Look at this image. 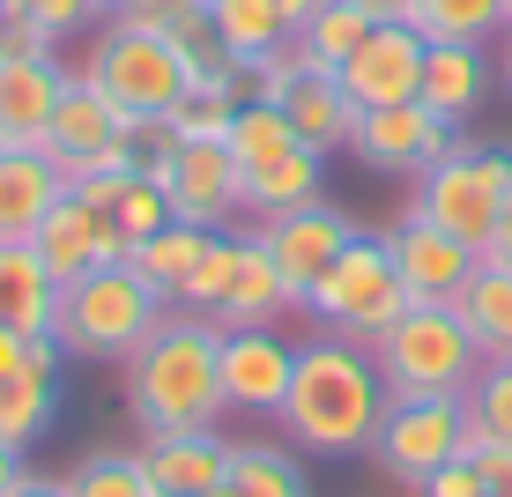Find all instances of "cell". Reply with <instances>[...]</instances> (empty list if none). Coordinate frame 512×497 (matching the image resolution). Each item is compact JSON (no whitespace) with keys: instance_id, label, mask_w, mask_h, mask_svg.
<instances>
[{"instance_id":"cell-16","label":"cell","mask_w":512,"mask_h":497,"mask_svg":"<svg viewBox=\"0 0 512 497\" xmlns=\"http://www.w3.org/2000/svg\"><path fill=\"white\" fill-rule=\"evenodd\" d=\"M290 371H297V342L282 327H238L223 334V401L238 416H275L290 401Z\"/></svg>"},{"instance_id":"cell-17","label":"cell","mask_w":512,"mask_h":497,"mask_svg":"<svg viewBox=\"0 0 512 497\" xmlns=\"http://www.w3.org/2000/svg\"><path fill=\"white\" fill-rule=\"evenodd\" d=\"M386 253H394V268H401V282H409L416 305H453V297H461V282L483 268V253H475V245L446 238L438 223L409 216V208H401V223L386 230Z\"/></svg>"},{"instance_id":"cell-4","label":"cell","mask_w":512,"mask_h":497,"mask_svg":"<svg viewBox=\"0 0 512 497\" xmlns=\"http://www.w3.org/2000/svg\"><path fill=\"white\" fill-rule=\"evenodd\" d=\"M82 82L119 104L127 119H171L179 112V97L193 90V60L186 45L171 38V30H149V23H127V15H104L90 52H82L75 67Z\"/></svg>"},{"instance_id":"cell-46","label":"cell","mask_w":512,"mask_h":497,"mask_svg":"<svg viewBox=\"0 0 512 497\" xmlns=\"http://www.w3.org/2000/svg\"><path fill=\"white\" fill-rule=\"evenodd\" d=\"M275 8H282V23H290V30H305V23H312V8H320V0H275Z\"/></svg>"},{"instance_id":"cell-39","label":"cell","mask_w":512,"mask_h":497,"mask_svg":"<svg viewBox=\"0 0 512 497\" xmlns=\"http://www.w3.org/2000/svg\"><path fill=\"white\" fill-rule=\"evenodd\" d=\"M468 453H475V475H483V497H512V446L468 438Z\"/></svg>"},{"instance_id":"cell-10","label":"cell","mask_w":512,"mask_h":497,"mask_svg":"<svg viewBox=\"0 0 512 497\" xmlns=\"http://www.w3.org/2000/svg\"><path fill=\"white\" fill-rule=\"evenodd\" d=\"M461 453H468V401H386L379 438H372L379 475L423 490L446 460H461Z\"/></svg>"},{"instance_id":"cell-43","label":"cell","mask_w":512,"mask_h":497,"mask_svg":"<svg viewBox=\"0 0 512 497\" xmlns=\"http://www.w3.org/2000/svg\"><path fill=\"white\" fill-rule=\"evenodd\" d=\"M15 497H75V490H67V475H38L30 468L23 483H15Z\"/></svg>"},{"instance_id":"cell-32","label":"cell","mask_w":512,"mask_h":497,"mask_svg":"<svg viewBox=\"0 0 512 497\" xmlns=\"http://www.w3.org/2000/svg\"><path fill=\"white\" fill-rule=\"evenodd\" d=\"M364 38H372V15L349 8V0H320V8H312V23L297 30L305 60H312V67H327V75H342V60H349V52H357Z\"/></svg>"},{"instance_id":"cell-8","label":"cell","mask_w":512,"mask_h":497,"mask_svg":"<svg viewBox=\"0 0 512 497\" xmlns=\"http://www.w3.org/2000/svg\"><path fill=\"white\" fill-rule=\"evenodd\" d=\"M409 282H401L394 253H386V230H357V238L334 253V268L312 282L305 312L320 319V334H342V342H364L372 349L401 312H409Z\"/></svg>"},{"instance_id":"cell-19","label":"cell","mask_w":512,"mask_h":497,"mask_svg":"<svg viewBox=\"0 0 512 497\" xmlns=\"http://www.w3.org/2000/svg\"><path fill=\"white\" fill-rule=\"evenodd\" d=\"M60 342H38V357L30 371H15V379H0V446L8 453H38L52 438V423H60Z\"/></svg>"},{"instance_id":"cell-18","label":"cell","mask_w":512,"mask_h":497,"mask_svg":"<svg viewBox=\"0 0 512 497\" xmlns=\"http://www.w3.org/2000/svg\"><path fill=\"white\" fill-rule=\"evenodd\" d=\"M75 67L60 52H38V60H0V149H38L52 127V104L67 97Z\"/></svg>"},{"instance_id":"cell-21","label":"cell","mask_w":512,"mask_h":497,"mask_svg":"<svg viewBox=\"0 0 512 497\" xmlns=\"http://www.w3.org/2000/svg\"><path fill=\"white\" fill-rule=\"evenodd\" d=\"M141 475H149L156 497H208L223 483V460H231V438L223 431H164L141 438Z\"/></svg>"},{"instance_id":"cell-47","label":"cell","mask_w":512,"mask_h":497,"mask_svg":"<svg viewBox=\"0 0 512 497\" xmlns=\"http://www.w3.org/2000/svg\"><path fill=\"white\" fill-rule=\"evenodd\" d=\"M498 38H505V45H498V82H505V90H512V23L498 30Z\"/></svg>"},{"instance_id":"cell-1","label":"cell","mask_w":512,"mask_h":497,"mask_svg":"<svg viewBox=\"0 0 512 497\" xmlns=\"http://www.w3.org/2000/svg\"><path fill=\"white\" fill-rule=\"evenodd\" d=\"M119 401H127L141 438L216 431L231 416V401H223V327L186 312V305H171L164 327L119 364Z\"/></svg>"},{"instance_id":"cell-51","label":"cell","mask_w":512,"mask_h":497,"mask_svg":"<svg viewBox=\"0 0 512 497\" xmlns=\"http://www.w3.org/2000/svg\"><path fill=\"white\" fill-rule=\"evenodd\" d=\"M505 23H512V0H505Z\"/></svg>"},{"instance_id":"cell-5","label":"cell","mask_w":512,"mask_h":497,"mask_svg":"<svg viewBox=\"0 0 512 497\" xmlns=\"http://www.w3.org/2000/svg\"><path fill=\"white\" fill-rule=\"evenodd\" d=\"M372 364L386 379V401H461L483 371V349L468 342L453 305H409L372 342Z\"/></svg>"},{"instance_id":"cell-27","label":"cell","mask_w":512,"mask_h":497,"mask_svg":"<svg viewBox=\"0 0 512 497\" xmlns=\"http://www.w3.org/2000/svg\"><path fill=\"white\" fill-rule=\"evenodd\" d=\"M75 193H82L90 208H104V216H112V230L127 238V253H134L141 238H156L164 223H179V216H171V193L156 186L149 171H119V179H90V186H75Z\"/></svg>"},{"instance_id":"cell-3","label":"cell","mask_w":512,"mask_h":497,"mask_svg":"<svg viewBox=\"0 0 512 497\" xmlns=\"http://www.w3.org/2000/svg\"><path fill=\"white\" fill-rule=\"evenodd\" d=\"M164 312H171V297L156 282H141L134 260H112V268H90L82 282L60 290L52 342H60L67 364H127L164 327Z\"/></svg>"},{"instance_id":"cell-7","label":"cell","mask_w":512,"mask_h":497,"mask_svg":"<svg viewBox=\"0 0 512 497\" xmlns=\"http://www.w3.org/2000/svg\"><path fill=\"white\" fill-rule=\"evenodd\" d=\"M231 156H238V186H245V216H282V208H305L327 193V156L312 149L275 104H238L231 119Z\"/></svg>"},{"instance_id":"cell-44","label":"cell","mask_w":512,"mask_h":497,"mask_svg":"<svg viewBox=\"0 0 512 497\" xmlns=\"http://www.w3.org/2000/svg\"><path fill=\"white\" fill-rule=\"evenodd\" d=\"M23 475H30V453H8V446H0V497H15Z\"/></svg>"},{"instance_id":"cell-33","label":"cell","mask_w":512,"mask_h":497,"mask_svg":"<svg viewBox=\"0 0 512 497\" xmlns=\"http://www.w3.org/2000/svg\"><path fill=\"white\" fill-rule=\"evenodd\" d=\"M67 490L75 497H156L134 446H90L75 468H67Z\"/></svg>"},{"instance_id":"cell-45","label":"cell","mask_w":512,"mask_h":497,"mask_svg":"<svg viewBox=\"0 0 512 497\" xmlns=\"http://www.w3.org/2000/svg\"><path fill=\"white\" fill-rule=\"evenodd\" d=\"M483 260H498V268H512V201H505V216H498V238H490V253Z\"/></svg>"},{"instance_id":"cell-42","label":"cell","mask_w":512,"mask_h":497,"mask_svg":"<svg viewBox=\"0 0 512 497\" xmlns=\"http://www.w3.org/2000/svg\"><path fill=\"white\" fill-rule=\"evenodd\" d=\"M349 8H364L372 23H409V15H416V0H349Z\"/></svg>"},{"instance_id":"cell-31","label":"cell","mask_w":512,"mask_h":497,"mask_svg":"<svg viewBox=\"0 0 512 497\" xmlns=\"http://www.w3.org/2000/svg\"><path fill=\"white\" fill-rule=\"evenodd\" d=\"M409 23L431 45H490L505 30V0H416Z\"/></svg>"},{"instance_id":"cell-14","label":"cell","mask_w":512,"mask_h":497,"mask_svg":"<svg viewBox=\"0 0 512 497\" xmlns=\"http://www.w3.org/2000/svg\"><path fill=\"white\" fill-rule=\"evenodd\" d=\"M30 253H38L45 268H52V282L67 290V282H82L90 268H112V260H127V238L112 230V216H104V208H90L75 186H67L60 201L45 208V223L30 230Z\"/></svg>"},{"instance_id":"cell-34","label":"cell","mask_w":512,"mask_h":497,"mask_svg":"<svg viewBox=\"0 0 512 497\" xmlns=\"http://www.w3.org/2000/svg\"><path fill=\"white\" fill-rule=\"evenodd\" d=\"M461 401H468V438H498V446H512V357L483 364Z\"/></svg>"},{"instance_id":"cell-22","label":"cell","mask_w":512,"mask_h":497,"mask_svg":"<svg viewBox=\"0 0 512 497\" xmlns=\"http://www.w3.org/2000/svg\"><path fill=\"white\" fill-rule=\"evenodd\" d=\"M275 112L290 119V127L305 134V141H312L320 156L349 149V127H357V104L342 97V75H327V67H297V75L282 82Z\"/></svg>"},{"instance_id":"cell-41","label":"cell","mask_w":512,"mask_h":497,"mask_svg":"<svg viewBox=\"0 0 512 497\" xmlns=\"http://www.w3.org/2000/svg\"><path fill=\"white\" fill-rule=\"evenodd\" d=\"M38 342H45V334H15V327H0V379L30 371V357H38Z\"/></svg>"},{"instance_id":"cell-50","label":"cell","mask_w":512,"mask_h":497,"mask_svg":"<svg viewBox=\"0 0 512 497\" xmlns=\"http://www.w3.org/2000/svg\"><path fill=\"white\" fill-rule=\"evenodd\" d=\"M208 497H231V490H223V483H216V490H208Z\"/></svg>"},{"instance_id":"cell-24","label":"cell","mask_w":512,"mask_h":497,"mask_svg":"<svg viewBox=\"0 0 512 497\" xmlns=\"http://www.w3.org/2000/svg\"><path fill=\"white\" fill-rule=\"evenodd\" d=\"M223 490L231 497H312V475L290 438H231Z\"/></svg>"},{"instance_id":"cell-20","label":"cell","mask_w":512,"mask_h":497,"mask_svg":"<svg viewBox=\"0 0 512 497\" xmlns=\"http://www.w3.org/2000/svg\"><path fill=\"white\" fill-rule=\"evenodd\" d=\"M282 312H297V305H290V290H282L268 245H260L253 230H238L231 275H223V290H216V305H208V319H216L223 334H238V327H282Z\"/></svg>"},{"instance_id":"cell-12","label":"cell","mask_w":512,"mask_h":497,"mask_svg":"<svg viewBox=\"0 0 512 497\" xmlns=\"http://www.w3.org/2000/svg\"><path fill=\"white\" fill-rule=\"evenodd\" d=\"M253 238L268 245V260H275V275H282V290H290V305L305 312V297H312V282H320L334 268V253H342L349 238H357V223L342 216V208L327 201H305V208H282V216H260L253 223Z\"/></svg>"},{"instance_id":"cell-25","label":"cell","mask_w":512,"mask_h":497,"mask_svg":"<svg viewBox=\"0 0 512 497\" xmlns=\"http://www.w3.org/2000/svg\"><path fill=\"white\" fill-rule=\"evenodd\" d=\"M431 112H446L453 127H468L490 97V60L483 45H431L423 52V90H416Z\"/></svg>"},{"instance_id":"cell-15","label":"cell","mask_w":512,"mask_h":497,"mask_svg":"<svg viewBox=\"0 0 512 497\" xmlns=\"http://www.w3.org/2000/svg\"><path fill=\"white\" fill-rule=\"evenodd\" d=\"M423 38L416 23H372V38L342 60V97L357 104V112H372V104H409L423 90Z\"/></svg>"},{"instance_id":"cell-37","label":"cell","mask_w":512,"mask_h":497,"mask_svg":"<svg viewBox=\"0 0 512 497\" xmlns=\"http://www.w3.org/2000/svg\"><path fill=\"white\" fill-rule=\"evenodd\" d=\"M112 15H127V23H149V30H171V23H193V15H208V0H119Z\"/></svg>"},{"instance_id":"cell-40","label":"cell","mask_w":512,"mask_h":497,"mask_svg":"<svg viewBox=\"0 0 512 497\" xmlns=\"http://www.w3.org/2000/svg\"><path fill=\"white\" fill-rule=\"evenodd\" d=\"M416 497H483V475H475V453H461V460H446V468L431 475Z\"/></svg>"},{"instance_id":"cell-9","label":"cell","mask_w":512,"mask_h":497,"mask_svg":"<svg viewBox=\"0 0 512 497\" xmlns=\"http://www.w3.org/2000/svg\"><path fill=\"white\" fill-rule=\"evenodd\" d=\"M38 156L60 171V186H90V179H119V171H141L134 164V119L119 104H104L90 82H67V97L52 104V127L38 141Z\"/></svg>"},{"instance_id":"cell-48","label":"cell","mask_w":512,"mask_h":497,"mask_svg":"<svg viewBox=\"0 0 512 497\" xmlns=\"http://www.w3.org/2000/svg\"><path fill=\"white\" fill-rule=\"evenodd\" d=\"M15 8H23V0H0V15H15Z\"/></svg>"},{"instance_id":"cell-23","label":"cell","mask_w":512,"mask_h":497,"mask_svg":"<svg viewBox=\"0 0 512 497\" xmlns=\"http://www.w3.org/2000/svg\"><path fill=\"white\" fill-rule=\"evenodd\" d=\"M60 193H67L60 171L38 149H0V245H30V230L45 223Z\"/></svg>"},{"instance_id":"cell-29","label":"cell","mask_w":512,"mask_h":497,"mask_svg":"<svg viewBox=\"0 0 512 497\" xmlns=\"http://www.w3.org/2000/svg\"><path fill=\"white\" fill-rule=\"evenodd\" d=\"M208 23H216V45L231 52V67H245V75L290 45V23L275 0H208Z\"/></svg>"},{"instance_id":"cell-13","label":"cell","mask_w":512,"mask_h":497,"mask_svg":"<svg viewBox=\"0 0 512 497\" xmlns=\"http://www.w3.org/2000/svg\"><path fill=\"white\" fill-rule=\"evenodd\" d=\"M149 179L171 193V216H179V223L223 230L231 216H245V186H238L231 141H179V149H171V164L149 171Z\"/></svg>"},{"instance_id":"cell-36","label":"cell","mask_w":512,"mask_h":497,"mask_svg":"<svg viewBox=\"0 0 512 497\" xmlns=\"http://www.w3.org/2000/svg\"><path fill=\"white\" fill-rule=\"evenodd\" d=\"M23 15L45 30L52 45H67V38H82V30H97V23H104L97 0H23Z\"/></svg>"},{"instance_id":"cell-26","label":"cell","mask_w":512,"mask_h":497,"mask_svg":"<svg viewBox=\"0 0 512 497\" xmlns=\"http://www.w3.org/2000/svg\"><path fill=\"white\" fill-rule=\"evenodd\" d=\"M52 312H60V282L30 245H0V327L15 334H52Z\"/></svg>"},{"instance_id":"cell-6","label":"cell","mask_w":512,"mask_h":497,"mask_svg":"<svg viewBox=\"0 0 512 497\" xmlns=\"http://www.w3.org/2000/svg\"><path fill=\"white\" fill-rule=\"evenodd\" d=\"M505 201H512V141H453V149L416 179L409 216L438 223L446 238L475 245V253H490Z\"/></svg>"},{"instance_id":"cell-35","label":"cell","mask_w":512,"mask_h":497,"mask_svg":"<svg viewBox=\"0 0 512 497\" xmlns=\"http://www.w3.org/2000/svg\"><path fill=\"white\" fill-rule=\"evenodd\" d=\"M238 104H245V90H208V82H193L179 97V112H171V134L179 141H231Z\"/></svg>"},{"instance_id":"cell-2","label":"cell","mask_w":512,"mask_h":497,"mask_svg":"<svg viewBox=\"0 0 512 497\" xmlns=\"http://www.w3.org/2000/svg\"><path fill=\"white\" fill-rule=\"evenodd\" d=\"M386 416V379L372 364L364 342H342V334H312L297 342V371H290V401L275 408L282 438H290L305 460H357L372 453Z\"/></svg>"},{"instance_id":"cell-28","label":"cell","mask_w":512,"mask_h":497,"mask_svg":"<svg viewBox=\"0 0 512 497\" xmlns=\"http://www.w3.org/2000/svg\"><path fill=\"white\" fill-rule=\"evenodd\" d=\"M453 312H461L468 342L483 349V364H505L512 357V268H498V260H483L461 297H453Z\"/></svg>"},{"instance_id":"cell-49","label":"cell","mask_w":512,"mask_h":497,"mask_svg":"<svg viewBox=\"0 0 512 497\" xmlns=\"http://www.w3.org/2000/svg\"><path fill=\"white\" fill-rule=\"evenodd\" d=\"M112 8H119V0H97V15H112Z\"/></svg>"},{"instance_id":"cell-30","label":"cell","mask_w":512,"mask_h":497,"mask_svg":"<svg viewBox=\"0 0 512 497\" xmlns=\"http://www.w3.org/2000/svg\"><path fill=\"white\" fill-rule=\"evenodd\" d=\"M208 238H216V230H201V223H164L156 238H141L127 260L141 268V282H156V290L179 305V290L193 282V268H201V253H208Z\"/></svg>"},{"instance_id":"cell-38","label":"cell","mask_w":512,"mask_h":497,"mask_svg":"<svg viewBox=\"0 0 512 497\" xmlns=\"http://www.w3.org/2000/svg\"><path fill=\"white\" fill-rule=\"evenodd\" d=\"M38 52H60V45H52V38H45L38 23H30L23 8H15V15H0V60H38Z\"/></svg>"},{"instance_id":"cell-11","label":"cell","mask_w":512,"mask_h":497,"mask_svg":"<svg viewBox=\"0 0 512 497\" xmlns=\"http://www.w3.org/2000/svg\"><path fill=\"white\" fill-rule=\"evenodd\" d=\"M453 141H461V127H453L446 112H431L423 97H409V104H372V112H357L349 156H357L364 171H386V179H423Z\"/></svg>"}]
</instances>
